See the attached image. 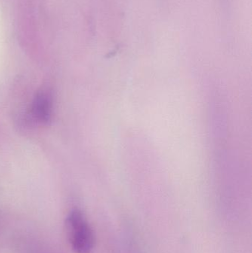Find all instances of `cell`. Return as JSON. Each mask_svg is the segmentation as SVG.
I'll return each mask as SVG.
<instances>
[{
  "instance_id": "7a4b0ae2",
  "label": "cell",
  "mask_w": 252,
  "mask_h": 253,
  "mask_svg": "<svg viewBox=\"0 0 252 253\" xmlns=\"http://www.w3.org/2000/svg\"><path fill=\"white\" fill-rule=\"evenodd\" d=\"M32 113L34 118L41 123H48L52 117V99L45 92L38 93L33 102Z\"/></svg>"
},
{
  "instance_id": "6da1fadb",
  "label": "cell",
  "mask_w": 252,
  "mask_h": 253,
  "mask_svg": "<svg viewBox=\"0 0 252 253\" xmlns=\"http://www.w3.org/2000/svg\"><path fill=\"white\" fill-rule=\"evenodd\" d=\"M67 235L76 253H89L95 245V236L85 215L79 210L70 212L65 221Z\"/></svg>"
}]
</instances>
